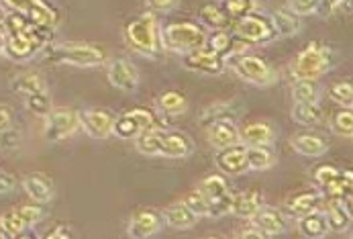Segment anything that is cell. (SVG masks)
<instances>
[{
	"label": "cell",
	"mask_w": 353,
	"mask_h": 239,
	"mask_svg": "<svg viewBox=\"0 0 353 239\" xmlns=\"http://www.w3.org/2000/svg\"><path fill=\"white\" fill-rule=\"evenodd\" d=\"M80 131V113L68 106H55L46 117L43 135L50 144L63 142Z\"/></svg>",
	"instance_id": "52a82bcc"
},
{
	"label": "cell",
	"mask_w": 353,
	"mask_h": 239,
	"mask_svg": "<svg viewBox=\"0 0 353 239\" xmlns=\"http://www.w3.org/2000/svg\"><path fill=\"white\" fill-rule=\"evenodd\" d=\"M290 115H292V121L303 125V127H314L325 117L321 102H294Z\"/></svg>",
	"instance_id": "4dcf8cb0"
},
{
	"label": "cell",
	"mask_w": 353,
	"mask_h": 239,
	"mask_svg": "<svg viewBox=\"0 0 353 239\" xmlns=\"http://www.w3.org/2000/svg\"><path fill=\"white\" fill-rule=\"evenodd\" d=\"M4 46H6V35L0 33V55H4Z\"/></svg>",
	"instance_id": "9f6ffc18"
},
{
	"label": "cell",
	"mask_w": 353,
	"mask_h": 239,
	"mask_svg": "<svg viewBox=\"0 0 353 239\" xmlns=\"http://www.w3.org/2000/svg\"><path fill=\"white\" fill-rule=\"evenodd\" d=\"M114 115L101 106H90L80 111V129L92 140H106L112 135Z\"/></svg>",
	"instance_id": "30bf717a"
},
{
	"label": "cell",
	"mask_w": 353,
	"mask_h": 239,
	"mask_svg": "<svg viewBox=\"0 0 353 239\" xmlns=\"http://www.w3.org/2000/svg\"><path fill=\"white\" fill-rule=\"evenodd\" d=\"M27 17H29V21L31 23H35V25H41V27H48V29H55V25H57V12L48 6L43 0L41 2H37L33 8H29V12H27Z\"/></svg>",
	"instance_id": "74e56055"
},
{
	"label": "cell",
	"mask_w": 353,
	"mask_h": 239,
	"mask_svg": "<svg viewBox=\"0 0 353 239\" xmlns=\"http://www.w3.org/2000/svg\"><path fill=\"white\" fill-rule=\"evenodd\" d=\"M235 238L237 239H263V233H261L257 227H253L252 223H250V227H241L239 231H235Z\"/></svg>",
	"instance_id": "11a10c76"
},
{
	"label": "cell",
	"mask_w": 353,
	"mask_h": 239,
	"mask_svg": "<svg viewBox=\"0 0 353 239\" xmlns=\"http://www.w3.org/2000/svg\"><path fill=\"white\" fill-rule=\"evenodd\" d=\"M272 19V25L276 29V35L278 39H288V37H294L303 31V17L294 15L292 10L288 8H278L270 15Z\"/></svg>",
	"instance_id": "7402d4cb"
},
{
	"label": "cell",
	"mask_w": 353,
	"mask_h": 239,
	"mask_svg": "<svg viewBox=\"0 0 353 239\" xmlns=\"http://www.w3.org/2000/svg\"><path fill=\"white\" fill-rule=\"evenodd\" d=\"M206 142L216 151L239 144V127L233 119H219L206 125Z\"/></svg>",
	"instance_id": "9a60e30c"
},
{
	"label": "cell",
	"mask_w": 353,
	"mask_h": 239,
	"mask_svg": "<svg viewBox=\"0 0 353 239\" xmlns=\"http://www.w3.org/2000/svg\"><path fill=\"white\" fill-rule=\"evenodd\" d=\"M48 84H46V78L35 72V70H23L19 72L17 76L10 78V90L17 93V95H33V93H39V90H46Z\"/></svg>",
	"instance_id": "484cf974"
},
{
	"label": "cell",
	"mask_w": 353,
	"mask_h": 239,
	"mask_svg": "<svg viewBox=\"0 0 353 239\" xmlns=\"http://www.w3.org/2000/svg\"><path fill=\"white\" fill-rule=\"evenodd\" d=\"M161 217H163V221H165V227L176 229V231H188V229H192V227L199 223V219H201L196 213H192V211L184 204V200L165 207V209L161 211Z\"/></svg>",
	"instance_id": "ffe728a7"
},
{
	"label": "cell",
	"mask_w": 353,
	"mask_h": 239,
	"mask_svg": "<svg viewBox=\"0 0 353 239\" xmlns=\"http://www.w3.org/2000/svg\"><path fill=\"white\" fill-rule=\"evenodd\" d=\"M0 239H8V236H6V231H4L2 227H0Z\"/></svg>",
	"instance_id": "680465c9"
},
{
	"label": "cell",
	"mask_w": 353,
	"mask_h": 239,
	"mask_svg": "<svg viewBox=\"0 0 353 239\" xmlns=\"http://www.w3.org/2000/svg\"><path fill=\"white\" fill-rule=\"evenodd\" d=\"M321 192L319 191H303L296 192V194H290L286 200H284V209L288 215H294V217H303L306 213L319 209L321 204Z\"/></svg>",
	"instance_id": "cb8c5ba5"
},
{
	"label": "cell",
	"mask_w": 353,
	"mask_h": 239,
	"mask_svg": "<svg viewBox=\"0 0 353 239\" xmlns=\"http://www.w3.org/2000/svg\"><path fill=\"white\" fill-rule=\"evenodd\" d=\"M327 215L329 231L333 233H347L352 229V204L341 198H327V207L323 209Z\"/></svg>",
	"instance_id": "2e32d148"
},
{
	"label": "cell",
	"mask_w": 353,
	"mask_h": 239,
	"mask_svg": "<svg viewBox=\"0 0 353 239\" xmlns=\"http://www.w3.org/2000/svg\"><path fill=\"white\" fill-rule=\"evenodd\" d=\"M0 227L6 231V236L8 239H17L21 238L29 227L25 225V221H23V217L19 215V211H10V213H4L2 217H0Z\"/></svg>",
	"instance_id": "60d3db41"
},
{
	"label": "cell",
	"mask_w": 353,
	"mask_h": 239,
	"mask_svg": "<svg viewBox=\"0 0 353 239\" xmlns=\"http://www.w3.org/2000/svg\"><path fill=\"white\" fill-rule=\"evenodd\" d=\"M21 144V131L10 127L6 131H0V149H17Z\"/></svg>",
	"instance_id": "681fc988"
},
{
	"label": "cell",
	"mask_w": 353,
	"mask_h": 239,
	"mask_svg": "<svg viewBox=\"0 0 353 239\" xmlns=\"http://www.w3.org/2000/svg\"><path fill=\"white\" fill-rule=\"evenodd\" d=\"M337 174H339V170H337L335 166H321V168L314 170L312 178H314L316 187L323 189V187H327L329 182H333V180L337 178Z\"/></svg>",
	"instance_id": "7dc6e473"
},
{
	"label": "cell",
	"mask_w": 353,
	"mask_h": 239,
	"mask_svg": "<svg viewBox=\"0 0 353 239\" xmlns=\"http://www.w3.org/2000/svg\"><path fill=\"white\" fill-rule=\"evenodd\" d=\"M248 155V166L253 172H263L274 168L276 164V153L270 149V145H255V147H245Z\"/></svg>",
	"instance_id": "d6a6232c"
},
{
	"label": "cell",
	"mask_w": 353,
	"mask_h": 239,
	"mask_svg": "<svg viewBox=\"0 0 353 239\" xmlns=\"http://www.w3.org/2000/svg\"><path fill=\"white\" fill-rule=\"evenodd\" d=\"M145 2H148V8L155 15H168L176 10L182 0H145Z\"/></svg>",
	"instance_id": "c3c4849f"
},
{
	"label": "cell",
	"mask_w": 353,
	"mask_h": 239,
	"mask_svg": "<svg viewBox=\"0 0 353 239\" xmlns=\"http://www.w3.org/2000/svg\"><path fill=\"white\" fill-rule=\"evenodd\" d=\"M108 82L121 93H135L139 88V70L129 57H114L106 66Z\"/></svg>",
	"instance_id": "9c48e42d"
},
{
	"label": "cell",
	"mask_w": 353,
	"mask_h": 239,
	"mask_svg": "<svg viewBox=\"0 0 353 239\" xmlns=\"http://www.w3.org/2000/svg\"><path fill=\"white\" fill-rule=\"evenodd\" d=\"M248 221L263 233V238H278L288 231V217H286V213H282L276 207L261 204L259 211Z\"/></svg>",
	"instance_id": "7c38bea8"
},
{
	"label": "cell",
	"mask_w": 353,
	"mask_h": 239,
	"mask_svg": "<svg viewBox=\"0 0 353 239\" xmlns=\"http://www.w3.org/2000/svg\"><path fill=\"white\" fill-rule=\"evenodd\" d=\"M199 191L202 192V196L206 200H216V198H221V196L231 192L225 176H221V174H210V176L202 178L201 184H199Z\"/></svg>",
	"instance_id": "e575fe53"
},
{
	"label": "cell",
	"mask_w": 353,
	"mask_h": 239,
	"mask_svg": "<svg viewBox=\"0 0 353 239\" xmlns=\"http://www.w3.org/2000/svg\"><path fill=\"white\" fill-rule=\"evenodd\" d=\"M165 227V221L161 217V211L145 209L135 213L127 223V236L131 239H150L157 236Z\"/></svg>",
	"instance_id": "4fadbf2b"
},
{
	"label": "cell",
	"mask_w": 353,
	"mask_h": 239,
	"mask_svg": "<svg viewBox=\"0 0 353 239\" xmlns=\"http://www.w3.org/2000/svg\"><path fill=\"white\" fill-rule=\"evenodd\" d=\"M29 17L25 12H19V10H12L8 15H4V35L6 37H12V35H21L27 25H29Z\"/></svg>",
	"instance_id": "b9f144b4"
},
{
	"label": "cell",
	"mask_w": 353,
	"mask_h": 239,
	"mask_svg": "<svg viewBox=\"0 0 353 239\" xmlns=\"http://www.w3.org/2000/svg\"><path fill=\"white\" fill-rule=\"evenodd\" d=\"M25 106H27V111L29 113H33V115H37V117H48V113H50L51 108V96L48 93V88L46 90H39V93H33V95H27L25 98Z\"/></svg>",
	"instance_id": "ab89813d"
},
{
	"label": "cell",
	"mask_w": 353,
	"mask_h": 239,
	"mask_svg": "<svg viewBox=\"0 0 353 239\" xmlns=\"http://www.w3.org/2000/svg\"><path fill=\"white\" fill-rule=\"evenodd\" d=\"M352 170H347V172H341V170H339L337 178H335L333 182H329L327 187L319 189V192H321V196H325V198H341V200H345V202L352 204Z\"/></svg>",
	"instance_id": "f546056e"
},
{
	"label": "cell",
	"mask_w": 353,
	"mask_h": 239,
	"mask_svg": "<svg viewBox=\"0 0 353 239\" xmlns=\"http://www.w3.org/2000/svg\"><path fill=\"white\" fill-rule=\"evenodd\" d=\"M21 187H23L25 194L33 202H39V204L50 202L51 198H53V194H55V191H53V180H51L48 174H41V172H31V174L23 176Z\"/></svg>",
	"instance_id": "ac0fdd59"
},
{
	"label": "cell",
	"mask_w": 353,
	"mask_h": 239,
	"mask_svg": "<svg viewBox=\"0 0 353 239\" xmlns=\"http://www.w3.org/2000/svg\"><path fill=\"white\" fill-rule=\"evenodd\" d=\"M199 21H201L202 27L210 29V31H221V29H227L231 25V19L225 15L223 6L210 2V4H204L199 12Z\"/></svg>",
	"instance_id": "1f68e13d"
},
{
	"label": "cell",
	"mask_w": 353,
	"mask_h": 239,
	"mask_svg": "<svg viewBox=\"0 0 353 239\" xmlns=\"http://www.w3.org/2000/svg\"><path fill=\"white\" fill-rule=\"evenodd\" d=\"M257 6H259V0H223V10L231 19V23L255 12Z\"/></svg>",
	"instance_id": "d590c367"
},
{
	"label": "cell",
	"mask_w": 353,
	"mask_h": 239,
	"mask_svg": "<svg viewBox=\"0 0 353 239\" xmlns=\"http://www.w3.org/2000/svg\"><path fill=\"white\" fill-rule=\"evenodd\" d=\"M12 10H19V12H29V8H33L37 2H41V0H4Z\"/></svg>",
	"instance_id": "f5cc1de1"
},
{
	"label": "cell",
	"mask_w": 353,
	"mask_h": 239,
	"mask_svg": "<svg viewBox=\"0 0 353 239\" xmlns=\"http://www.w3.org/2000/svg\"><path fill=\"white\" fill-rule=\"evenodd\" d=\"M290 145L296 153L304 157H321L329 151V142L319 133H301L290 140Z\"/></svg>",
	"instance_id": "603a6c76"
},
{
	"label": "cell",
	"mask_w": 353,
	"mask_h": 239,
	"mask_svg": "<svg viewBox=\"0 0 353 239\" xmlns=\"http://www.w3.org/2000/svg\"><path fill=\"white\" fill-rule=\"evenodd\" d=\"M14 127V115L8 104H0V131Z\"/></svg>",
	"instance_id": "f907efd6"
},
{
	"label": "cell",
	"mask_w": 353,
	"mask_h": 239,
	"mask_svg": "<svg viewBox=\"0 0 353 239\" xmlns=\"http://www.w3.org/2000/svg\"><path fill=\"white\" fill-rule=\"evenodd\" d=\"M182 66L190 72H199L204 76H219L227 70V61L219 53L206 48L182 55Z\"/></svg>",
	"instance_id": "8fae6325"
},
{
	"label": "cell",
	"mask_w": 353,
	"mask_h": 239,
	"mask_svg": "<svg viewBox=\"0 0 353 239\" xmlns=\"http://www.w3.org/2000/svg\"><path fill=\"white\" fill-rule=\"evenodd\" d=\"M165 119L168 117L159 113H152L148 108H133V111L123 113L121 117H114L112 135L123 142H131L143 131H165L168 129Z\"/></svg>",
	"instance_id": "277c9868"
},
{
	"label": "cell",
	"mask_w": 353,
	"mask_h": 239,
	"mask_svg": "<svg viewBox=\"0 0 353 239\" xmlns=\"http://www.w3.org/2000/svg\"><path fill=\"white\" fill-rule=\"evenodd\" d=\"M329 96L341 104L343 108H352L353 104V86L352 82H337L329 88Z\"/></svg>",
	"instance_id": "7bdbcfd3"
},
{
	"label": "cell",
	"mask_w": 353,
	"mask_h": 239,
	"mask_svg": "<svg viewBox=\"0 0 353 239\" xmlns=\"http://www.w3.org/2000/svg\"><path fill=\"white\" fill-rule=\"evenodd\" d=\"M299 233L306 239H323L327 238L329 231V223H327V215L323 209H314L310 213H306L303 217H299Z\"/></svg>",
	"instance_id": "44dd1931"
},
{
	"label": "cell",
	"mask_w": 353,
	"mask_h": 239,
	"mask_svg": "<svg viewBox=\"0 0 353 239\" xmlns=\"http://www.w3.org/2000/svg\"><path fill=\"white\" fill-rule=\"evenodd\" d=\"M241 113H243V104H241L239 100L214 102V104H210V106H206V108L202 111L201 123L206 127L208 123L219 121V119H233V121H235L237 117H241Z\"/></svg>",
	"instance_id": "d4e9b609"
},
{
	"label": "cell",
	"mask_w": 353,
	"mask_h": 239,
	"mask_svg": "<svg viewBox=\"0 0 353 239\" xmlns=\"http://www.w3.org/2000/svg\"><path fill=\"white\" fill-rule=\"evenodd\" d=\"M186 106H188L186 96L178 90H168L155 98V113L163 117H178L186 111Z\"/></svg>",
	"instance_id": "f1b7e54d"
},
{
	"label": "cell",
	"mask_w": 353,
	"mask_h": 239,
	"mask_svg": "<svg viewBox=\"0 0 353 239\" xmlns=\"http://www.w3.org/2000/svg\"><path fill=\"white\" fill-rule=\"evenodd\" d=\"M233 33L241 39H245L248 44L255 46H265V44H272L278 39L276 35V29L272 25V19L270 17H263V15H257L252 12L239 21L233 23Z\"/></svg>",
	"instance_id": "ba28073f"
},
{
	"label": "cell",
	"mask_w": 353,
	"mask_h": 239,
	"mask_svg": "<svg viewBox=\"0 0 353 239\" xmlns=\"http://www.w3.org/2000/svg\"><path fill=\"white\" fill-rule=\"evenodd\" d=\"M17 189V178L4 170H0V194H8Z\"/></svg>",
	"instance_id": "816d5d0a"
},
{
	"label": "cell",
	"mask_w": 353,
	"mask_h": 239,
	"mask_svg": "<svg viewBox=\"0 0 353 239\" xmlns=\"http://www.w3.org/2000/svg\"><path fill=\"white\" fill-rule=\"evenodd\" d=\"M135 147L139 153L155 157L161 155V131H143L135 137Z\"/></svg>",
	"instance_id": "8d00e7d4"
},
{
	"label": "cell",
	"mask_w": 353,
	"mask_h": 239,
	"mask_svg": "<svg viewBox=\"0 0 353 239\" xmlns=\"http://www.w3.org/2000/svg\"><path fill=\"white\" fill-rule=\"evenodd\" d=\"M214 164L221 170V174H225V176H243L245 172H250L245 145L235 144L223 147V149H216Z\"/></svg>",
	"instance_id": "5bb4252c"
},
{
	"label": "cell",
	"mask_w": 353,
	"mask_h": 239,
	"mask_svg": "<svg viewBox=\"0 0 353 239\" xmlns=\"http://www.w3.org/2000/svg\"><path fill=\"white\" fill-rule=\"evenodd\" d=\"M323 88L319 84V80H294L292 84V100L294 102H321Z\"/></svg>",
	"instance_id": "836d02e7"
},
{
	"label": "cell",
	"mask_w": 353,
	"mask_h": 239,
	"mask_svg": "<svg viewBox=\"0 0 353 239\" xmlns=\"http://www.w3.org/2000/svg\"><path fill=\"white\" fill-rule=\"evenodd\" d=\"M206 35L208 33L199 23H190V21L170 23L161 29V46H163V51L186 55L190 51L204 48Z\"/></svg>",
	"instance_id": "5b68a950"
},
{
	"label": "cell",
	"mask_w": 353,
	"mask_h": 239,
	"mask_svg": "<svg viewBox=\"0 0 353 239\" xmlns=\"http://www.w3.org/2000/svg\"><path fill=\"white\" fill-rule=\"evenodd\" d=\"M184 204L192 211V213H196L199 217H206V211H208V200L202 196V192L196 189V191L188 192L184 198Z\"/></svg>",
	"instance_id": "f6af8a7d"
},
{
	"label": "cell",
	"mask_w": 353,
	"mask_h": 239,
	"mask_svg": "<svg viewBox=\"0 0 353 239\" xmlns=\"http://www.w3.org/2000/svg\"><path fill=\"white\" fill-rule=\"evenodd\" d=\"M288 10L299 17H308L321 10V0H288Z\"/></svg>",
	"instance_id": "bcb514c9"
},
{
	"label": "cell",
	"mask_w": 353,
	"mask_h": 239,
	"mask_svg": "<svg viewBox=\"0 0 353 239\" xmlns=\"http://www.w3.org/2000/svg\"><path fill=\"white\" fill-rule=\"evenodd\" d=\"M70 229H72L70 225H63V223H59V225H55V227H53V231L46 233V239H68V238H72V231H70Z\"/></svg>",
	"instance_id": "db71d44e"
},
{
	"label": "cell",
	"mask_w": 353,
	"mask_h": 239,
	"mask_svg": "<svg viewBox=\"0 0 353 239\" xmlns=\"http://www.w3.org/2000/svg\"><path fill=\"white\" fill-rule=\"evenodd\" d=\"M0 33H4V15L0 12Z\"/></svg>",
	"instance_id": "6f0895ef"
},
{
	"label": "cell",
	"mask_w": 353,
	"mask_h": 239,
	"mask_svg": "<svg viewBox=\"0 0 353 239\" xmlns=\"http://www.w3.org/2000/svg\"><path fill=\"white\" fill-rule=\"evenodd\" d=\"M39 49L35 48V44L25 35H12V37H6V46H4V55L12 61H27L31 59Z\"/></svg>",
	"instance_id": "4316f807"
},
{
	"label": "cell",
	"mask_w": 353,
	"mask_h": 239,
	"mask_svg": "<svg viewBox=\"0 0 353 239\" xmlns=\"http://www.w3.org/2000/svg\"><path fill=\"white\" fill-rule=\"evenodd\" d=\"M276 142V129L268 121H253L239 127V144L245 147L272 145Z\"/></svg>",
	"instance_id": "d6986e66"
},
{
	"label": "cell",
	"mask_w": 353,
	"mask_h": 239,
	"mask_svg": "<svg viewBox=\"0 0 353 239\" xmlns=\"http://www.w3.org/2000/svg\"><path fill=\"white\" fill-rule=\"evenodd\" d=\"M345 2H347V4H352V0H345Z\"/></svg>",
	"instance_id": "91938a15"
},
{
	"label": "cell",
	"mask_w": 353,
	"mask_h": 239,
	"mask_svg": "<svg viewBox=\"0 0 353 239\" xmlns=\"http://www.w3.org/2000/svg\"><path fill=\"white\" fill-rule=\"evenodd\" d=\"M19 215L23 217V221H25V225L31 229V227H35L37 223H41L43 219H46V209L39 204V202H33V204H23L21 209H19Z\"/></svg>",
	"instance_id": "ee69618b"
},
{
	"label": "cell",
	"mask_w": 353,
	"mask_h": 239,
	"mask_svg": "<svg viewBox=\"0 0 353 239\" xmlns=\"http://www.w3.org/2000/svg\"><path fill=\"white\" fill-rule=\"evenodd\" d=\"M46 61L57 66H74V68H97L106 64V51L94 44H80V41H68V44H53L43 49Z\"/></svg>",
	"instance_id": "6da1fadb"
},
{
	"label": "cell",
	"mask_w": 353,
	"mask_h": 239,
	"mask_svg": "<svg viewBox=\"0 0 353 239\" xmlns=\"http://www.w3.org/2000/svg\"><path fill=\"white\" fill-rule=\"evenodd\" d=\"M261 204H263V198H261V192L259 191L239 192V194H233L231 213L241 217V219H252L253 215L259 211Z\"/></svg>",
	"instance_id": "83f0119b"
},
{
	"label": "cell",
	"mask_w": 353,
	"mask_h": 239,
	"mask_svg": "<svg viewBox=\"0 0 353 239\" xmlns=\"http://www.w3.org/2000/svg\"><path fill=\"white\" fill-rule=\"evenodd\" d=\"M127 46L143 57H159L163 53L161 46V27L155 12L148 10L139 19L131 21L125 29Z\"/></svg>",
	"instance_id": "7a4b0ae2"
},
{
	"label": "cell",
	"mask_w": 353,
	"mask_h": 239,
	"mask_svg": "<svg viewBox=\"0 0 353 239\" xmlns=\"http://www.w3.org/2000/svg\"><path fill=\"white\" fill-rule=\"evenodd\" d=\"M337 64V51L331 46L312 41L296 55L292 64V76L294 80H319L327 72H331Z\"/></svg>",
	"instance_id": "3957f363"
},
{
	"label": "cell",
	"mask_w": 353,
	"mask_h": 239,
	"mask_svg": "<svg viewBox=\"0 0 353 239\" xmlns=\"http://www.w3.org/2000/svg\"><path fill=\"white\" fill-rule=\"evenodd\" d=\"M194 151V142L182 131H161V155L170 160H184Z\"/></svg>",
	"instance_id": "e0dca14e"
},
{
	"label": "cell",
	"mask_w": 353,
	"mask_h": 239,
	"mask_svg": "<svg viewBox=\"0 0 353 239\" xmlns=\"http://www.w3.org/2000/svg\"><path fill=\"white\" fill-rule=\"evenodd\" d=\"M227 68H231L241 80L250 82L253 86H272L278 82V72L270 66L263 57L253 53H241L227 59Z\"/></svg>",
	"instance_id": "8992f818"
},
{
	"label": "cell",
	"mask_w": 353,
	"mask_h": 239,
	"mask_svg": "<svg viewBox=\"0 0 353 239\" xmlns=\"http://www.w3.org/2000/svg\"><path fill=\"white\" fill-rule=\"evenodd\" d=\"M331 131L339 137H347L352 140L353 135V113L352 108H341L337 111L333 117H331V123H329Z\"/></svg>",
	"instance_id": "f35d334b"
}]
</instances>
